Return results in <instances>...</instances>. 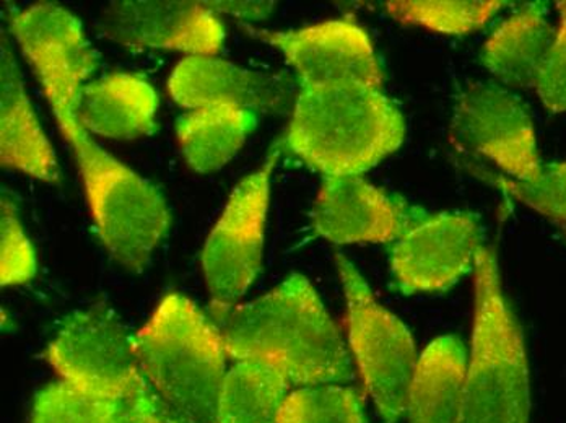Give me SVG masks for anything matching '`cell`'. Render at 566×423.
I'll return each mask as SVG.
<instances>
[{
  "instance_id": "cell-3",
  "label": "cell",
  "mask_w": 566,
  "mask_h": 423,
  "mask_svg": "<svg viewBox=\"0 0 566 423\" xmlns=\"http://www.w3.org/2000/svg\"><path fill=\"white\" fill-rule=\"evenodd\" d=\"M402 115L381 91L300 87L285 146L324 177H361L403 142Z\"/></svg>"
},
{
  "instance_id": "cell-14",
  "label": "cell",
  "mask_w": 566,
  "mask_h": 423,
  "mask_svg": "<svg viewBox=\"0 0 566 423\" xmlns=\"http://www.w3.org/2000/svg\"><path fill=\"white\" fill-rule=\"evenodd\" d=\"M168 93L176 105L198 109L234 105L254 113H279L289 102V82L281 75L238 67L216 56H188L172 68Z\"/></svg>"
},
{
  "instance_id": "cell-1",
  "label": "cell",
  "mask_w": 566,
  "mask_h": 423,
  "mask_svg": "<svg viewBox=\"0 0 566 423\" xmlns=\"http://www.w3.org/2000/svg\"><path fill=\"white\" fill-rule=\"evenodd\" d=\"M23 56L74 151L99 240L120 266L142 273L170 230L171 213L158 188L99 147L78 121L82 88L98 67L95 50L85 38L57 31L31 41Z\"/></svg>"
},
{
  "instance_id": "cell-15",
  "label": "cell",
  "mask_w": 566,
  "mask_h": 423,
  "mask_svg": "<svg viewBox=\"0 0 566 423\" xmlns=\"http://www.w3.org/2000/svg\"><path fill=\"white\" fill-rule=\"evenodd\" d=\"M0 60V161L3 168L22 171L34 180L57 184L61 181L56 151L48 140L31 105L20 65L2 34Z\"/></svg>"
},
{
  "instance_id": "cell-8",
  "label": "cell",
  "mask_w": 566,
  "mask_h": 423,
  "mask_svg": "<svg viewBox=\"0 0 566 423\" xmlns=\"http://www.w3.org/2000/svg\"><path fill=\"white\" fill-rule=\"evenodd\" d=\"M46 360L62 381L98 401L116 402L150 388L134 336L105 303L64 319L48 346Z\"/></svg>"
},
{
  "instance_id": "cell-27",
  "label": "cell",
  "mask_w": 566,
  "mask_h": 423,
  "mask_svg": "<svg viewBox=\"0 0 566 423\" xmlns=\"http://www.w3.org/2000/svg\"><path fill=\"white\" fill-rule=\"evenodd\" d=\"M109 423H185L179 415L155 393L154 388H147L140 393L129 395L113 402Z\"/></svg>"
},
{
  "instance_id": "cell-7",
  "label": "cell",
  "mask_w": 566,
  "mask_h": 423,
  "mask_svg": "<svg viewBox=\"0 0 566 423\" xmlns=\"http://www.w3.org/2000/svg\"><path fill=\"white\" fill-rule=\"evenodd\" d=\"M279 154L281 150L272 149L258 170L234 186L203 244L200 261L219 325L247 295L261 271L271 180Z\"/></svg>"
},
{
  "instance_id": "cell-22",
  "label": "cell",
  "mask_w": 566,
  "mask_h": 423,
  "mask_svg": "<svg viewBox=\"0 0 566 423\" xmlns=\"http://www.w3.org/2000/svg\"><path fill=\"white\" fill-rule=\"evenodd\" d=\"M277 423H367L361 395L336 384L303 387L286 394Z\"/></svg>"
},
{
  "instance_id": "cell-24",
  "label": "cell",
  "mask_w": 566,
  "mask_h": 423,
  "mask_svg": "<svg viewBox=\"0 0 566 423\" xmlns=\"http://www.w3.org/2000/svg\"><path fill=\"white\" fill-rule=\"evenodd\" d=\"M479 175L533 211L552 219L566 220V161L544 165L541 175L533 181L511 180L490 171Z\"/></svg>"
},
{
  "instance_id": "cell-6",
  "label": "cell",
  "mask_w": 566,
  "mask_h": 423,
  "mask_svg": "<svg viewBox=\"0 0 566 423\" xmlns=\"http://www.w3.org/2000/svg\"><path fill=\"white\" fill-rule=\"evenodd\" d=\"M334 260L347 305L352 359L382 423H399L406 417L407 398L419 362L412 334L376 302L364 275L348 257L337 251Z\"/></svg>"
},
{
  "instance_id": "cell-2",
  "label": "cell",
  "mask_w": 566,
  "mask_h": 423,
  "mask_svg": "<svg viewBox=\"0 0 566 423\" xmlns=\"http://www.w3.org/2000/svg\"><path fill=\"white\" fill-rule=\"evenodd\" d=\"M219 326L230 359L272 364L292 387L354 378L339 329L303 275L292 274L269 294L234 306Z\"/></svg>"
},
{
  "instance_id": "cell-25",
  "label": "cell",
  "mask_w": 566,
  "mask_h": 423,
  "mask_svg": "<svg viewBox=\"0 0 566 423\" xmlns=\"http://www.w3.org/2000/svg\"><path fill=\"white\" fill-rule=\"evenodd\" d=\"M36 254L20 223L17 205L3 192L0 202V285L27 284L36 274Z\"/></svg>"
},
{
  "instance_id": "cell-11",
  "label": "cell",
  "mask_w": 566,
  "mask_h": 423,
  "mask_svg": "<svg viewBox=\"0 0 566 423\" xmlns=\"http://www.w3.org/2000/svg\"><path fill=\"white\" fill-rule=\"evenodd\" d=\"M481 250V225L471 213L424 215L395 243L392 277L406 295L447 292L475 269Z\"/></svg>"
},
{
  "instance_id": "cell-16",
  "label": "cell",
  "mask_w": 566,
  "mask_h": 423,
  "mask_svg": "<svg viewBox=\"0 0 566 423\" xmlns=\"http://www.w3.org/2000/svg\"><path fill=\"white\" fill-rule=\"evenodd\" d=\"M158 93L142 75H105L90 82L78 98V121L88 134L114 140L151 136L157 129Z\"/></svg>"
},
{
  "instance_id": "cell-12",
  "label": "cell",
  "mask_w": 566,
  "mask_h": 423,
  "mask_svg": "<svg viewBox=\"0 0 566 423\" xmlns=\"http://www.w3.org/2000/svg\"><path fill=\"white\" fill-rule=\"evenodd\" d=\"M103 30L127 50L181 51L188 56H216L226 41L223 23L206 2H113Z\"/></svg>"
},
{
  "instance_id": "cell-28",
  "label": "cell",
  "mask_w": 566,
  "mask_h": 423,
  "mask_svg": "<svg viewBox=\"0 0 566 423\" xmlns=\"http://www.w3.org/2000/svg\"><path fill=\"white\" fill-rule=\"evenodd\" d=\"M213 12L227 13L240 20H264L274 10V2H237V0H212L206 2Z\"/></svg>"
},
{
  "instance_id": "cell-19",
  "label": "cell",
  "mask_w": 566,
  "mask_h": 423,
  "mask_svg": "<svg viewBox=\"0 0 566 423\" xmlns=\"http://www.w3.org/2000/svg\"><path fill=\"white\" fill-rule=\"evenodd\" d=\"M254 113L234 105L191 109L176 123L186 163L198 173H213L241 150L255 127Z\"/></svg>"
},
{
  "instance_id": "cell-5",
  "label": "cell",
  "mask_w": 566,
  "mask_h": 423,
  "mask_svg": "<svg viewBox=\"0 0 566 423\" xmlns=\"http://www.w3.org/2000/svg\"><path fill=\"white\" fill-rule=\"evenodd\" d=\"M526 343L511 311L495 251L482 246L475 263L474 322L455 423H530Z\"/></svg>"
},
{
  "instance_id": "cell-13",
  "label": "cell",
  "mask_w": 566,
  "mask_h": 423,
  "mask_svg": "<svg viewBox=\"0 0 566 423\" xmlns=\"http://www.w3.org/2000/svg\"><path fill=\"white\" fill-rule=\"evenodd\" d=\"M424 215L361 177H324L312 220L336 244L397 242Z\"/></svg>"
},
{
  "instance_id": "cell-26",
  "label": "cell",
  "mask_w": 566,
  "mask_h": 423,
  "mask_svg": "<svg viewBox=\"0 0 566 423\" xmlns=\"http://www.w3.org/2000/svg\"><path fill=\"white\" fill-rule=\"evenodd\" d=\"M557 7L560 22L534 88L545 108L566 113V0Z\"/></svg>"
},
{
  "instance_id": "cell-21",
  "label": "cell",
  "mask_w": 566,
  "mask_h": 423,
  "mask_svg": "<svg viewBox=\"0 0 566 423\" xmlns=\"http://www.w3.org/2000/svg\"><path fill=\"white\" fill-rule=\"evenodd\" d=\"M505 6L496 0L474 2H433V0H396L386 3V12L406 25L422 27L434 33L468 34L481 30Z\"/></svg>"
},
{
  "instance_id": "cell-4",
  "label": "cell",
  "mask_w": 566,
  "mask_h": 423,
  "mask_svg": "<svg viewBox=\"0 0 566 423\" xmlns=\"http://www.w3.org/2000/svg\"><path fill=\"white\" fill-rule=\"evenodd\" d=\"M142 373L185 423H216L227 377L222 331L196 303L171 294L134 334Z\"/></svg>"
},
{
  "instance_id": "cell-17",
  "label": "cell",
  "mask_w": 566,
  "mask_h": 423,
  "mask_svg": "<svg viewBox=\"0 0 566 423\" xmlns=\"http://www.w3.org/2000/svg\"><path fill=\"white\" fill-rule=\"evenodd\" d=\"M555 30L542 2L524 3L483 44L482 64L505 87H536Z\"/></svg>"
},
{
  "instance_id": "cell-23",
  "label": "cell",
  "mask_w": 566,
  "mask_h": 423,
  "mask_svg": "<svg viewBox=\"0 0 566 423\" xmlns=\"http://www.w3.org/2000/svg\"><path fill=\"white\" fill-rule=\"evenodd\" d=\"M112 408L61 380L36 394L30 423H109Z\"/></svg>"
},
{
  "instance_id": "cell-9",
  "label": "cell",
  "mask_w": 566,
  "mask_h": 423,
  "mask_svg": "<svg viewBox=\"0 0 566 423\" xmlns=\"http://www.w3.org/2000/svg\"><path fill=\"white\" fill-rule=\"evenodd\" d=\"M451 140L461 151L485 158L511 180H536L544 167L526 106L499 84L479 82L458 96Z\"/></svg>"
},
{
  "instance_id": "cell-18",
  "label": "cell",
  "mask_w": 566,
  "mask_h": 423,
  "mask_svg": "<svg viewBox=\"0 0 566 423\" xmlns=\"http://www.w3.org/2000/svg\"><path fill=\"white\" fill-rule=\"evenodd\" d=\"M468 370V350L459 337L434 339L417 362L406 417L409 423H455Z\"/></svg>"
},
{
  "instance_id": "cell-10",
  "label": "cell",
  "mask_w": 566,
  "mask_h": 423,
  "mask_svg": "<svg viewBox=\"0 0 566 423\" xmlns=\"http://www.w3.org/2000/svg\"><path fill=\"white\" fill-rule=\"evenodd\" d=\"M243 29L281 51L295 68L300 87H368L381 91L382 68L367 31L355 20H327L305 29Z\"/></svg>"
},
{
  "instance_id": "cell-20",
  "label": "cell",
  "mask_w": 566,
  "mask_h": 423,
  "mask_svg": "<svg viewBox=\"0 0 566 423\" xmlns=\"http://www.w3.org/2000/svg\"><path fill=\"white\" fill-rule=\"evenodd\" d=\"M292 384L272 364L241 360L227 371L216 423H277Z\"/></svg>"
}]
</instances>
